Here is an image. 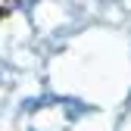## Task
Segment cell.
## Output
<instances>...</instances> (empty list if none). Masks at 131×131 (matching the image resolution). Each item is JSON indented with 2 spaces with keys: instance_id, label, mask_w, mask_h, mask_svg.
Masks as SVG:
<instances>
[{
  "instance_id": "cell-1",
  "label": "cell",
  "mask_w": 131,
  "mask_h": 131,
  "mask_svg": "<svg viewBox=\"0 0 131 131\" xmlns=\"http://www.w3.org/2000/svg\"><path fill=\"white\" fill-rule=\"evenodd\" d=\"M16 6H19V0H0V22H3V19H6V16H9Z\"/></svg>"
}]
</instances>
